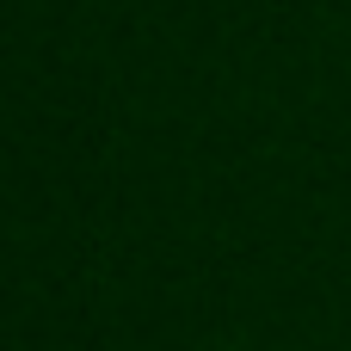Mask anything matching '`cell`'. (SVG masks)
Instances as JSON below:
<instances>
[]
</instances>
